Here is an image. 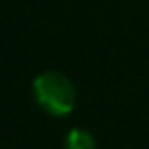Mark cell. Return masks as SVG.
<instances>
[{"label":"cell","mask_w":149,"mask_h":149,"mask_svg":"<svg viewBox=\"0 0 149 149\" xmlns=\"http://www.w3.org/2000/svg\"><path fill=\"white\" fill-rule=\"evenodd\" d=\"M63 149H98V143L88 129L74 127L63 137Z\"/></svg>","instance_id":"7a4b0ae2"},{"label":"cell","mask_w":149,"mask_h":149,"mask_svg":"<svg viewBox=\"0 0 149 149\" xmlns=\"http://www.w3.org/2000/svg\"><path fill=\"white\" fill-rule=\"evenodd\" d=\"M33 96L37 106L45 114L57 116V118L68 116L76 108V100H78L74 82L57 70H45L35 76Z\"/></svg>","instance_id":"6da1fadb"}]
</instances>
